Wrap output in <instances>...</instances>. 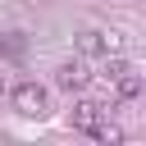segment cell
Returning <instances> with one entry per match:
<instances>
[{
  "instance_id": "7",
  "label": "cell",
  "mask_w": 146,
  "mask_h": 146,
  "mask_svg": "<svg viewBox=\"0 0 146 146\" xmlns=\"http://www.w3.org/2000/svg\"><path fill=\"white\" fill-rule=\"evenodd\" d=\"M0 55H23V36H9V41H0Z\"/></svg>"
},
{
  "instance_id": "4",
  "label": "cell",
  "mask_w": 146,
  "mask_h": 146,
  "mask_svg": "<svg viewBox=\"0 0 146 146\" xmlns=\"http://www.w3.org/2000/svg\"><path fill=\"white\" fill-rule=\"evenodd\" d=\"M78 50H82V55H110V50H119V36H114V32L87 27V32L78 36Z\"/></svg>"
},
{
  "instance_id": "2",
  "label": "cell",
  "mask_w": 146,
  "mask_h": 146,
  "mask_svg": "<svg viewBox=\"0 0 146 146\" xmlns=\"http://www.w3.org/2000/svg\"><path fill=\"white\" fill-rule=\"evenodd\" d=\"M87 82H91V73H87L82 59H68V64L55 68V87H59V91H82Z\"/></svg>"
},
{
  "instance_id": "1",
  "label": "cell",
  "mask_w": 146,
  "mask_h": 146,
  "mask_svg": "<svg viewBox=\"0 0 146 146\" xmlns=\"http://www.w3.org/2000/svg\"><path fill=\"white\" fill-rule=\"evenodd\" d=\"M9 100H14V110H18L23 119H41L46 105H50V96H46L41 82H18V87L9 91Z\"/></svg>"
},
{
  "instance_id": "5",
  "label": "cell",
  "mask_w": 146,
  "mask_h": 146,
  "mask_svg": "<svg viewBox=\"0 0 146 146\" xmlns=\"http://www.w3.org/2000/svg\"><path fill=\"white\" fill-rule=\"evenodd\" d=\"M114 91H119V100H132V96H141V78H137L132 68H123V73L114 78Z\"/></svg>"
},
{
  "instance_id": "8",
  "label": "cell",
  "mask_w": 146,
  "mask_h": 146,
  "mask_svg": "<svg viewBox=\"0 0 146 146\" xmlns=\"http://www.w3.org/2000/svg\"><path fill=\"white\" fill-rule=\"evenodd\" d=\"M5 91H9V87H5V78H0V96H5Z\"/></svg>"
},
{
  "instance_id": "3",
  "label": "cell",
  "mask_w": 146,
  "mask_h": 146,
  "mask_svg": "<svg viewBox=\"0 0 146 146\" xmlns=\"http://www.w3.org/2000/svg\"><path fill=\"white\" fill-rule=\"evenodd\" d=\"M100 114H105V105H96V100H78V105L68 110V123H73L78 132H96V128L105 123Z\"/></svg>"
},
{
  "instance_id": "6",
  "label": "cell",
  "mask_w": 146,
  "mask_h": 146,
  "mask_svg": "<svg viewBox=\"0 0 146 146\" xmlns=\"http://www.w3.org/2000/svg\"><path fill=\"white\" fill-rule=\"evenodd\" d=\"M91 137H96V141H123V132H119L114 123H100V128H96Z\"/></svg>"
}]
</instances>
